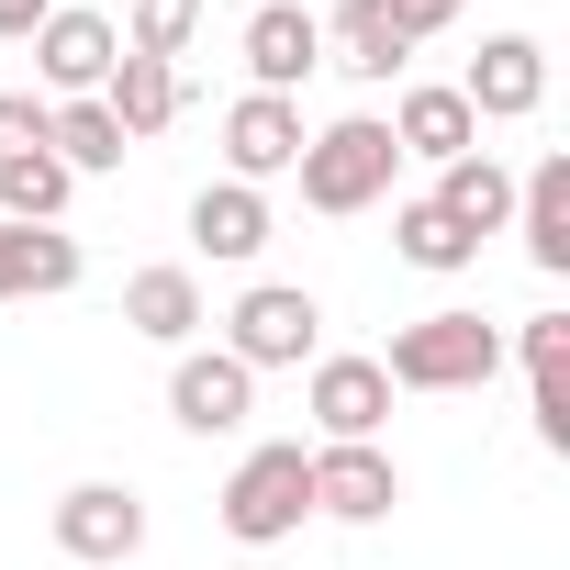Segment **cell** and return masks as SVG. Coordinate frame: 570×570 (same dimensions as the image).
<instances>
[{
    "mask_svg": "<svg viewBox=\"0 0 570 570\" xmlns=\"http://www.w3.org/2000/svg\"><path fill=\"white\" fill-rule=\"evenodd\" d=\"M392 168H403V146H392L381 112H336V124L303 135V157H292V179H303L314 213H370V202H392Z\"/></svg>",
    "mask_w": 570,
    "mask_h": 570,
    "instance_id": "1",
    "label": "cell"
},
{
    "mask_svg": "<svg viewBox=\"0 0 570 570\" xmlns=\"http://www.w3.org/2000/svg\"><path fill=\"white\" fill-rule=\"evenodd\" d=\"M503 370V325H481V314H414L392 347H381V381L392 392H481Z\"/></svg>",
    "mask_w": 570,
    "mask_h": 570,
    "instance_id": "2",
    "label": "cell"
},
{
    "mask_svg": "<svg viewBox=\"0 0 570 570\" xmlns=\"http://www.w3.org/2000/svg\"><path fill=\"white\" fill-rule=\"evenodd\" d=\"M303 514H314V448H303V436H268V448L235 459V481H224V537L279 548V537H303Z\"/></svg>",
    "mask_w": 570,
    "mask_h": 570,
    "instance_id": "3",
    "label": "cell"
},
{
    "mask_svg": "<svg viewBox=\"0 0 570 570\" xmlns=\"http://www.w3.org/2000/svg\"><path fill=\"white\" fill-rule=\"evenodd\" d=\"M224 358L235 370H314L325 358V303L303 279H257V292H235V314H224Z\"/></svg>",
    "mask_w": 570,
    "mask_h": 570,
    "instance_id": "4",
    "label": "cell"
},
{
    "mask_svg": "<svg viewBox=\"0 0 570 570\" xmlns=\"http://www.w3.org/2000/svg\"><path fill=\"white\" fill-rule=\"evenodd\" d=\"M112 57H124V23L112 12H57L35 23V79H46V101H101V79H112Z\"/></svg>",
    "mask_w": 570,
    "mask_h": 570,
    "instance_id": "5",
    "label": "cell"
},
{
    "mask_svg": "<svg viewBox=\"0 0 570 570\" xmlns=\"http://www.w3.org/2000/svg\"><path fill=\"white\" fill-rule=\"evenodd\" d=\"M303 414H314L325 448H370V436L392 425V381H381V358H314Z\"/></svg>",
    "mask_w": 570,
    "mask_h": 570,
    "instance_id": "6",
    "label": "cell"
},
{
    "mask_svg": "<svg viewBox=\"0 0 570 570\" xmlns=\"http://www.w3.org/2000/svg\"><path fill=\"white\" fill-rule=\"evenodd\" d=\"M459 101H470V124H525V112L548 101V46H537V35H481Z\"/></svg>",
    "mask_w": 570,
    "mask_h": 570,
    "instance_id": "7",
    "label": "cell"
},
{
    "mask_svg": "<svg viewBox=\"0 0 570 570\" xmlns=\"http://www.w3.org/2000/svg\"><path fill=\"white\" fill-rule=\"evenodd\" d=\"M57 548L90 559V570H124L146 548V503L124 481H79V492H57Z\"/></svg>",
    "mask_w": 570,
    "mask_h": 570,
    "instance_id": "8",
    "label": "cell"
},
{
    "mask_svg": "<svg viewBox=\"0 0 570 570\" xmlns=\"http://www.w3.org/2000/svg\"><path fill=\"white\" fill-rule=\"evenodd\" d=\"M314 68H325V23L303 12V0H257V12H246V79L268 101H292Z\"/></svg>",
    "mask_w": 570,
    "mask_h": 570,
    "instance_id": "9",
    "label": "cell"
},
{
    "mask_svg": "<svg viewBox=\"0 0 570 570\" xmlns=\"http://www.w3.org/2000/svg\"><path fill=\"white\" fill-rule=\"evenodd\" d=\"M168 414H179L190 436H235V425L257 414V370H235L224 347H179V370H168Z\"/></svg>",
    "mask_w": 570,
    "mask_h": 570,
    "instance_id": "10",
    "label": "cell"
},
{
    "mask_svg": "<svg viewBox=\"0 0 570 570\" xmlns=\"http://www.w3.org/2000/svg\"><path fill=\"white\" fill-rule=\"evenodd\" d=\"M292 157H303V101H268V90H246L235 112H224V179H292Z\"/></svg>",
    "mask_w": 570,
    "mask_h": 570,
    "instance_id": "11",
    "label": "cell"
},
{
    "mask_svg": "<svg viewBox=\"0 0 570 570\" xmlns=\"http://www.w3.org/2000/svg\"><path fill=\"white\" fill-rule=\"evenodd\" d=\"M403 503V470L381 459V436L370 448H314V514H336V525H381Z\"/></svg>",
    "mask_w": 570,
    "mask_h": 570,
    "instance_id": "12",
    "label": "cell"
},
{
    "mask_svg": "<svg viewBox=\"0 0 570 570\" xmlns=\"http://www.w3.org/2000/svg\"><path fill=\"white\" fill-rule=\"evenodd\" d=\"M314 23H325V68H347V79H403L414 68V35L392 23V0H336Z\"/></svg>",
    "mask_w": 570,
    "mask_h": 570,
    "instance_id": "13",
    "label": "cell"
},
{
    "mask_svg": "<svg viewBox=\"0 0 570 570\" xmlns=\"http://www.w3.org/2000/svg\"><path fill=\"white\" fill-rule=\"evenodd\" d=\"M79 235L68 224H0V303H57L79 292Z\"/></svg>",
    "mask_w": 570,
    "mask_h": 570,
    "instance_id": "14",
    "label": "cell"
},
{
    "mask_svg": "<svg viewBox=\"0 0 570 570\" xmlns=\"http://www.w3.org/2000/svg\"><path fill=\"white\" fill-rule=\"evenodd\" d=\"M392 146H403V157H425V168H448V157H470V146H481V124H470V101H459V79H414V90L392 101Z\"/></svg>",
    "mask_w": 570,
    "mask_h": 570,
    "instance_id": "15",
    "label": "cell"
},
{
    "mask_svg": "<svg viewBox=\"0 0 570 570\" xmlns=\"http://www.w3.org/2000/svg\"><path fill=\"white\" fill-rule=\"evenodd\" d=\"M425 202L481 246V235H503V224H514V168H503L492 146H470V157H448V168H436V190H425Z\"/></svg>",
    "mask_w": 570,
    "mask_h": 570,
    "instance_id": "16",
    "label": "cell"
},
{
    "mask_svg": "<svg viewBox=\"0 0 570 570\" xmlns=\"http://www.w3.org/2000/svg\"><path fill=\"white\" fill-rule=\"evenodd\" d=\"M101 112L124 124V146L168 135V124H179V68H168V57H135V46H124V57H112V79H101Z\"/></svg>",
    "mask_w": 570,
    "mask_h": 570,
    "instance_id": "17",
    "label": "cell"
},
{
    "mask_svg": "<svg viewBox=\"0 0 570 570\" xmlns=\"http://www.w3.org/2000/svg\"><path fill=\"white\" fill-rule=\"evenodd\" d=\"M514 235H525V257L548 279H570V157H537L514 179Z\"/></svg>",
    "mask_w": 570,
    "mask_h": 570,
    "instance_id": "18",
    "label": "cell"
},
{
    "mask_svg": "<svg viewBox=\"0 0 570 570\" xmlns=\"http://www.w3.org/2000/svg\"><path fill=\"white\" fill-rule=\"evenodd\" d=\"M190 246H202L213 268H246V257L268 246V190H246V179H213V190L190 202Z\"/></svg>",
    "mask_w": 570,
    "mask_h": 570,
    "instance_id": "19",
    "label": "cell"
},
{
    "mask_svg": "<svg viewBox=\"0 0 570 570\" xmlns=\"http://www.w3.org/2000/svg\"><path fill=\"white\" fill-rule=\"evenodd\" d=\"M514 358H525V381H537V448L570 459V314H525Z\"/></svg>",
    "mask_w": 570,
    "mask_h": 570,
    "instance_id": "20",
    "label": "cell"
},
{
    "mask_svg": "<svg viewBox=\"0 0 570 570\" xmlns=\"http://www.w3.org/2000/svg\"><path fill=\"white\" fill-rule=\"evenodd\" d=\"M124 325H135L146 347H190V336H202V279H190L179 257H168V268H135V279H124Z\"/></svg>",
    "mask_w": 570,
    "mask_h": 570,
    "instance_id": "21",
    "label": "cell"
},
{
    "mask_svg": "<svg viewBox=\"0 0 570 570\" xmlns=\"http://www.w3.org/2000/svg\"><path fill=\"white\" fill-rule=\"evenodd\" d=\"M46 157H57L68 179H101V168H124V124H112L101 101H57V112H46Z\"/></svg>",
    "mask_w": 570,
    "mask_h": 570,
    "instance_id": "22",
    "label": "cell"
},
{
    "mask_svg": "<svg viewBox=\"0 0 570 570\" xmlns=\"http://www.w3.org/2000/svg\"><path fill=\"white\" fill-rule=\"evenodd\" d=\"M68 168L35 146V157H0V224H68Z\"/></svg>",
    "mask_w": 570,
    "mask_h": 570,
    "instance_id": "23",
    "label": "cell"
},
{
    "mask_svg": "<svg viewBox=\"0 0 570 570\" xmlns=\"http://www.w3.org/2000/svg\"><path fill=\"white\" fill-rule=\"evenodd\" d=\"M392 246H403V268H436V279L481 257V246H470V235H459V224H448L436 202H403V213H392Z\"/></svg>",
    "mask_w": 570,
    "mask_h": 570,
    "instance_id": "24",
    "label": "cell"
},
{
    "mask_svg": "<svg viewBox=\"0 0 570 570\" xmlns=\"http://www.w3.org/2000/svg\"><path fill=\"white\" fill-rule=\"evenodd\" d=\"M190 35H202V0H135V23H124V46L135 57H190Z\"/></svg>",
    "mask_w": 570,
    "mask_h": 570,
    "instance_id": "25",
    "label": "cell"
},
{
    "mask_svg": "<svg viewBox=\"0 0 570 570\" xmlns=\"http://www.w3.org/2000/svg\"><path fill=\"white\" fill-rule=\"evenodd\" d=\"M46 112H57L46 90H0V157H35L46 146Z\"/></svg>",
    "mask_w": 570,
    "mask_h": 570,
    "instance_id": "26",
    "label": "cell"
},
{
    "mask_svg": "<svg viewBox=\"0 0 570 570\" xmlns=\"http://www.w3.org/2000/svg\"><path fill=\"white\" fill-rule=\"evenodd\" d=\"M459 12H470V0H392V23H403V35H414V46H425V35H448V23H459Z\"/></svg>",
    "mask_w": 570,
    "mask_h": 570,
    "instance_id": "27",
    "label": "cell"
},
{
    "mask_svg": "<svg viewBox=\"0 0 570 570\" xmlns=\"http://www.w3.org/2000/svg\"><path fill=\"white\" fill-rule=\"evenodd\" d=\"M46 12H57V0H0V46H35Z\"/></svg>",
    "mask_w": 570,
    "mask_h": 570,
    "instance_id": "28",
    "label": "cell"
}]
</instances>
